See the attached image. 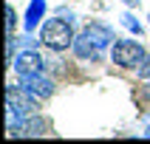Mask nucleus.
<instances>
[{
  "instance_id": "obj_1",
  "label": "nucleus",
  "mask_w": 150,
  "mask_h": 144,
  "mask_svg": "<svg viewBox=\"0 0 150 144\" xmlns=\"http://www.w3.org/2000/svg\"><path fill=\"white\" fill-rule=\"evenodd\" d=\"M113 42H116V37H113V28H110V25H105V23H91V25H85L82 31L76 34L71 51H74L76 59L99 62L102 54H105Z\"/></svg>"
},
{
  "instance_id": "obj_2",
  "label": "nucleus",
  "mask_w": 150,
  "mask_h": 144,
  "mask_svg": "<svg viewBox=\"0 0 150 144\" xmlns=\"http://www.w3.org/2000/svg\"><path fill=\"white\" fill-rule=\"evenodd\" d=\"M76 34H74V20L71 17H48V20H42L40 25V42L42 48L54 51V54H59V51H68L71 45H74Z\"/></svg>"
},
{
  "instance_id": "obj_3",
  "label": "nucleus",
  "mask_w": 150,
  "mask_h": 144,
  "mask_svg": "<svg viewBox=\"0 0 150 144\" xmlns=\"http://www.w3.org/2000/svg\"><path fill=\"white\" fill-rule=\"evenodd\" d=\"M144 57H147V51H144L142 42H136V40H116L110 45V59L119 68H133L136 71Z\"/></svg>"
},
{
  "instance_id": "obj_4",
  "label": "nucleus",
  "mask_w": 150,
  "mask_h": 144,
  "mask_svg": "<svg viewBox=\"0 0 150 144\" xmlns=\"http://www.w3.org/2000/svg\"><path fill=\"white\" fill-rule=\"evenodd\" d=\"M40 105L42 102L34 93H28L23 85H6V110H14L20 116H31V113H37Z\"/></svg>"
},
{
  "instance_id": "obj_5",
  "label": "nucleus",
  "mask_w": 150,
  "mask_h": 144,
  "mask_svg": "<svg viewBox=\"0 0 150 144\" xmlns=\"http://www.w3.org/2000/svg\"><path fill=\"white\" fill-rule=\"evenodd\" d=\"M8 62H11V71H14L17 76L42 74V68H45V62H42V57H40V51H34V48H20L14 57L8 59Z\"/></svg>"
},
{
  "instance_id": "obj_6",
  "label": "nucleus",
  "mask_w": 150,
  "mask_h": 144,
  "mask_svg": "<svg viewBox=\"0 0 150 144\" xmlns=\"http://www.w3.org/2000/svg\"><path fill=\"white\" fill-rule=\"evenodd\" d=\"M20 85H23L28 93H34L40 102L51 99L54 96V91H57V85H54V79L45 74H31V76H20Z\"/></svg>"
},
{
  "instance_id": "obj_7",
  "label": "nucleus",
  "mask_w": 150,
  "mask_h": 144,
  "mask_svg": "<svg viewBox=\"0 0 150 144\" xmlns=\"http://www.w3.org/2000/svg\"><path fill=\"white\" fill-rule=\"evenodd\" d=\"M45 11H48V3L45 0H31L25 6V11H23V31L34 34L42 25V20H45Z\"/></svg>"
},
{
  "instance_id": "obj_8",
  "label": "nucleus",
  "mask_w": 150,
  "mask_h": 144,
  "mask_svg": "<svg viewBox=\"0 0 150 144\" xmlns=\"http://www.w3.org/2000/svg\"><path fill=\"white\" fill-rule=\"evenodd\" d=\"M51 130V122L48 119H42L40 113H31V116L23 122V127L17 130V136H23V138H37V136H48ZM14 136V138H17Z\"/></svg>"
},
{
  "instance_id": "obj_9",
  "label": "nucleus",
  "mask_w": 150,
  "mask_h": 144,
  "mask_svg": "<svg viewBox=\"0 0 150 144\" xmlns=\"http://www.w3.org/2000/svg\"><path fill=\"white\" fill-rule=\"evenodd\" d=\"M119 20H122V25H125L127 31H133L136 37H142V34H144V25L136 20V14H133V11H125V14L119 17Z\"/></svg>"
},
{
  "instance_id": "obj_10",
  "label": "nucleus",
  "mask_w": 150,
  "mask_h": 144,
  "mask_svg": "<svg viewBox=\"0 0 150 144\" xmlns=\"http://www.w3.org/2000/svg\"><path fill=\"white\" fill-rule=\"evenodd\" d=\"M14 28H17V11H14V6L8 3L6 6V31L14 34Z\"/></svg>"
},
{
  "instance_id": "obj_11",
  "label": "nucleus",
  "mask_w": 150,
  "mask_h": 144,
  "mask_svg": "<svg viewBox=\"0 0 150 144\" xmlns=\"http://www.w3.org/2000/svg\"><path fill=\"white\" fill-rule=\"evenodd\" d=\"M136 76L139 79H144V82H150V54L139 62V68H136Z\"/></svg>"
},
{
  "instance_id": "obj_12",
  "label": "nucleus",
  "mask_w": 150,
  "mask_h": 144,
  "mask_svg": "<svg viewBox=\"0 0 150 144\" xmlns=\"http://www.w3.org/2000/svg\"><path fill=\"white\" fill-rule=\"evenodd\" d=\"M122 3H125L127 8H139V6H142V0H122Z\"/></svg>"
},
{
  "instance_id": "obj_13",
  "label": "nucleus",
  "mask_w": 150,
  "mask_h": 144,
  "mask_svg": "<svg viewBox=\"0 0 150 144\" xmlns=\"http://www.w3.org/2000/svg\"><path fill=\"white\" fill-rule=\"evenodd\" d=\"M59 17H71V20H74V11H68V8L62 6V8H59Z\"/></svg>"
},
{
  "instance_id": "obj_14",
  "label": "nucleus",
  "mask_w": 150,
  "mask_h": 144,
  "mask_svg": "<svg viewBox=\"0 0 150 144\" xmlns=\"http://www.w3.org/2000/svg\"><path fill=\"white\" fill-rule=\"evenodd\" d=\"M142 136H144V138H150V124L144 127V133H142Z\"/></svg>"
},
{
  "instance_id": "obj_15",
  "label": "nucleus",
  "mask_w": 150,
  "mask_h": 144,
  "mask_svg": "<svg viewBox=\"0 0 150 144\" xmlns=\"http://www.w3.org/2000/svg\"><path fill=\"white\" fill-rule=\"evenodd\" d=\"M144 93H147V99H150V82H147V91H144Z\"/></svg>"
},
{
  "instance_id": "obj_16",
  "label": "nucleus",
  "mask_w": 150,
  "mask_h": 144,
  "mask_svg": "<svg viewBox=\"0 0 150 144\" xmlns=\"http://www.w3.org/2000/svg\"><path fill=\"white\" fill-rule=\"evenodd\" d=\"M147 20H150V14H147Z\"/></svg>"
}]
</instances>
